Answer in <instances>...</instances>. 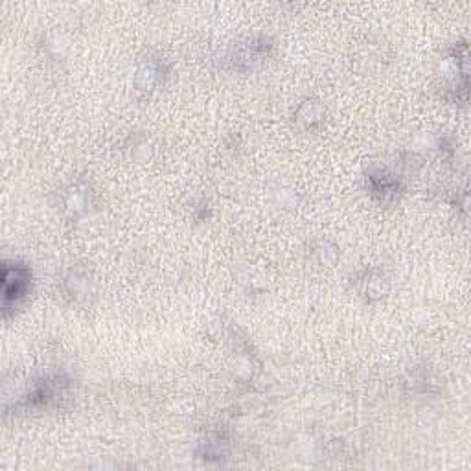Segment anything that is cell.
Returning <instances> with one entry per match:
<instances>
[{
    "mask_svg": "<svg viewBox=\"0 0 471 471\" xmlns=\"http://www.w3.org/2000/svg\"><path fill=\"white\" fill-rule=\"evenodd\" d=\"M30 290V271L19 263H6L3 272V299L5 311L15 308Z\"/></svg>",
    "mask_w": 471,
    "mask_h": 471,
    "instance_id": "cell-1",
    "label": "cell"
}]
</instances>
